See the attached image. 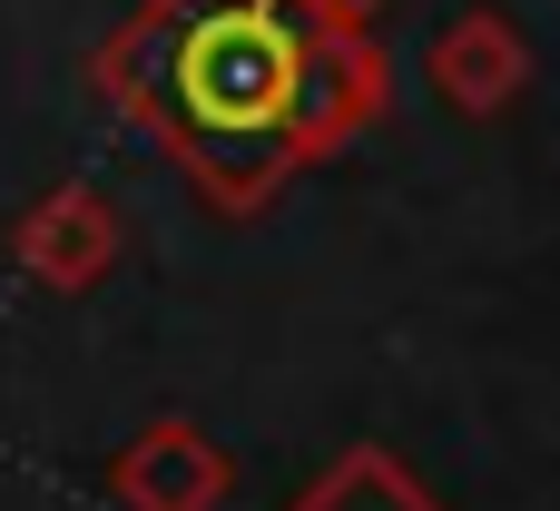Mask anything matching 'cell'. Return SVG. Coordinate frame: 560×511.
I'll return each instance as SVG.
<instances>
[{"label":"cell","instance_id":"cell-3","mask_svg":"<svg viewBox=\"0 0 560 511\" xmlns=\"http://www.w3.org/2000/svg\"><path fill=\"white\" fill-rule=\"evenodd\" d=\"M522 79H532V49H522V30H512L502 10H463V20L433 39V89H443L453 108H472V118L512 108Z\"/></svg>","mask_w":560,"mask_h":511},{"label":"cell","instance_id":"cell-4","mask_svg":"<svg viewBox=\"0 0 560 511\" xmlns=\"http://www.w3.org/2000/svg\"><path fill=\"white\" fill-rule=\"evenodd\" d=\"M20 256H30V276H49V286H89V276L118 256V217H108L89 187H59V197L20 227Z\"/></svg>","mask_w":560,"mask_h":511},{"label":"cell","instance_id":"cell-2","mask_svg":"<svg viewBox=\"0 0 560 511\" xmlns=\"http://www.w3.org/2000/svg\"><path fill=\"white\" fill-rule=\"evenodd\" d=\"M374 108H384V49L354 20H305V79H295L285 158H315V148L354 138Z\"/></svg>","mask_w":560,"mask_h":511},{"label":"cell","instance_id":"cell-5","mask_svg":"<svg viewBox=\"0 0 560 511\" xmlns=\"http://www.w3.org/2000/svg\"><path fill=\"white\" fill-rule=\"evenodd\" d=\"M128 483L148 492V511H197L207 492H217V463H207L187 433H158V443L128 463Z\"/></svg>","mask_w":560,"mask_h":511},{"label":"cell","instance_id":"cell-1","mask_svg":"<svg viewBox=\"0 0 560 511\" xmlns=\"http://www.w3.org/2000/svg\"><path fill=\"white\" fill-rule=\"evenodd\" d=\"M305 79V20H276L266 0H217L167 30V108L187 118V148L217 167V197H266L285 158Z\"/></svg>","mask_w":560,"mask_h":511},{"label":"cell","instance_id":"cell-6","mask_svg":"<svg viewBox=\"0 0 560 511\" xmlns=\"http://www.w3.org/2000/svg\"><path fill=\"white\" fill-rule=\"evenodd\" d=\"M305 10H315V20H364L374 0H305Z\"/></svg>","mask_w":560,"mask_h":511}]
</instances>
